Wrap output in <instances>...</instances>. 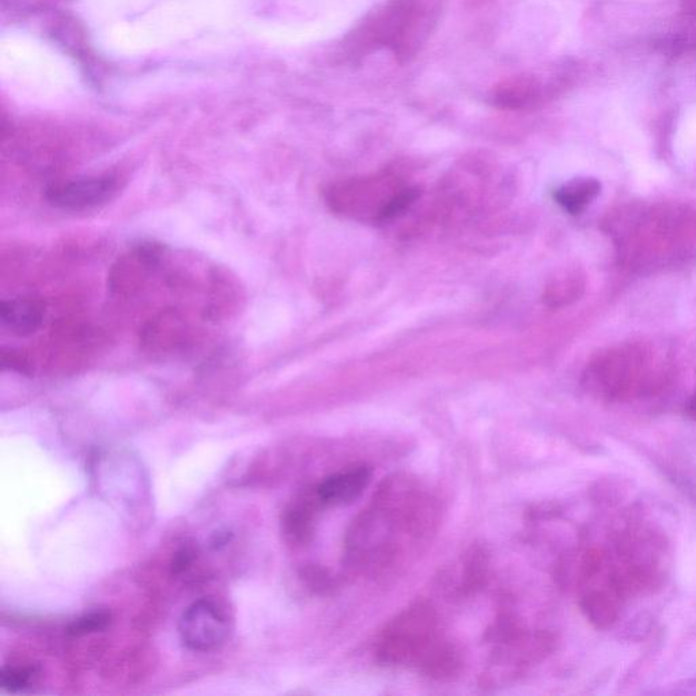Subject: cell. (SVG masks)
I'll return each mask as SVG.
<instances>
[{
  "label": "cell",
  "instance_id": "cell-1",
  "mask_svg": "<svg viewBox=\"0 0 696 696\" xmlns=\"http://www.w3.org/2000/svg\"><path fill=\"white\" fill-rule=\"evenodd\" d=\"M441 522V503L415 476L396 474L380 484L344 540V562L355 573L393 576L429 544Z\"/></svg>",
  "mask_w": 696,
  "mask_h": 696
},
{
  "label": "cell",
  "instance_id": "cell-2",
  "mask_svg": "<svg viewBox=\"0 0 696 696\" xmlns=\"http://www.w3.org/2000/svg\"><path fill=\"white\" fill-rule=\"evenodd\" d=\"M421 188L395 173L348 179L331 185L325 200L334 213L365 223H387L403 217L419 198Z\"/></svg>",
  "mask_w": 696,
  "mask_h": 696
},
{
  "label": "cell",
  "instance_id": "cell-3",
  "mask_svg": "<svg viewBox=\"0 0 696 696\" xmlns=\"http://www.w3.org/2000/svg\"><path fill=\"white\" fill-rule=\"evenodd\" d=\"M446 639L433 605L419 601L403 609L381 631L376 648L377 660L388 667L421 672Z\"/></svg>",
  "mask_w": 696,
  "mask_h": 696
},
{
  "label": "cell",
  "instance_id": "cell-4",
  "mask_svg": "<svg viewBox=\"0 0 696 696\" xmlns=\"http://www.w3.org/2000/svg\"><path fill=\"white\" fill-rule=\"evenodd\" d=\"M229 634L228 616L213 600L196 601L180 618L181 642L192 652H213L228 641Z\"/></svg>",
  "mask_w": 696,
  "mask_h": 696
},
{
  "label": "cell",
  "instance_id": "cell-5",
  "mask_svg": "<svg viewBox=\"0 0 696 696\" xmlns=\"http://www.w3.org/2000/svg\"><path fill=\"white\" fill-rule=\"evenodd\" d=\"M117 192V180L113 176L83 177L51 185L45 198L58 210L86 211L109 202Z\"/></svg>",
  "mask_w": 696,
  "mask_h": 696
},
{
  "label": "cell",
  "instance_id": "cell-6",
  "mask_svg": "<svg viewBox=\"0 0 696 696\" xmlns=\"http://www.w3.org/2000/svg\"><path fill=\"white\" fill-rule=\"evenodd\" d=\"M373 468L366 464L351 465L328 476L316 487V495L323 506H348L362 497L372 483Z\"/></svg>",
  "mask_w": 696,
  "mask_h": 696
},
{
  "label": "cell",
  "instance_id": "cell-7",
  "mask_svg": "<svg viewBox=\"0 0 696 696\" xmlns=\"http://www.w3.org/2000/svg\"><path fill=\"white\" fill-rule=\"evenodd\" d=\"M43 317L41 306L36 301L26 300V298L3 301L0 306V319L3 325L15 335L34 334L43 323Z\"/></svg>",
  "mask_w": 696,
  "mask_h": 696
},
{
  "label": "cell",
  "instance_id": "cell-8",
  "mask_svg": "<svg viewBox=\"0 0 696 696\" xmlns=\"http://www.w3.org/2000/svg\"><path fill=\"white\" fill-rule=\"evenodd\" d=\"M585 290V278L577 268H566L548 282L543 301L548 308L559 309L580 300Z\"/></svg>",
  "mask_w": 696,
  "mask_h": 696
},
{
  "label": "cell",
  "instance_id": "cell-9",
  "mask_svg": "<svg viewBox=\"0 0 696 696\" xmlns=\"http://www.w3.org/2000/svg\"><path fill=\"white\" fill-rule=\"evenodd\" d=\"M601 184L592 177H580L563 184L554 192L555 202L570 215H580L600 195Z\"/></svg>",
  "mask_w": 696,
  "mask_h": 696
},
{
  "label": "cell",
  "instance_id": "cell-10",
  "mask_svg": "<svg viewBox=\"0 0 696 696\" xmlns=\"http://www.w3.org/2000/svg\"><path fill=\"white\" fill-rule=\"evenodd\" d=\"M490 569V556L486 548L475 544L465 552L461 562L460 584L457 593L461 596H472L487 584Z\"/></svg>",
  "mask_w": 696,
  "mask_h": 696
},
{
  "label": "cell",
  "instance_id": "cell-11",
  "mask_svg": "<svg viewBox=\"0 0 696 696\" xmlns=\"http://www.w3.org/2000/svg\"><path fill=\"white\" fill-rule=\"evenodd\" d=\"M536 96V83L532 79L516 77L495 87L493 101L499 108L517 111L529 107Z\"/></svg>",
  "mask_w": 696,
  "mask_h": 696
},
{
  "label": "cell",
  "instance_id": "cell-12",
  "mask_svg": "<svg viewBox=\"0 0 696 696\" xmlns=\"http://www.w3.org/2000/svg\"><path fill=\"white\" fill-rule=\"evenodd\" d=\"M321 502L317 498L316 491L310 497L302 499L286 514L287 535L297 543H306L313 535L316 510L321 508Z\"/></svg>",
  "mask_w": 696,
  "mask_h": 696
},
{
  "label": "cell",
  "instance_id": "cell-13",
  "mask_svg": "<svg viewBox=\"0 0 696 696\" xmlns=\"http://www.w3.org/2000/svg\"><path fill=\"white\" fill-rule=\"evenodd\" d=\"M37 673L34 667H5L0 672V687L7 692L28 690Z\"/></svg>",
  "mask_w": 696,
  "mask_h": 696
},
{
  "label": "cell",
  "instance_id": "cell-14",
  "mask_svg": "<svg viewBox=\"0 0 696 696\" xmlns=\"http://www.w3.org/2000/svg\"><path fill=\"white\" fill-rule=\"evenodd\" d=\"M111 614L105 611L90 612L82 618L75 620L68 627V633L73 635H86L97 633V631H102L107 629L109 623H111Z\"/></svg>",
  "mask_w": 696,
  "mask_h": 696
},
{
  "label": "cell",
  "instance_id": "cell-15",
  "mask_svg": "<svg viewBox=\"0 0 696 696\" xmlns=\"http://www.w3.org/2000/svg\"><path fill=\"white\" fill-rule=\"evenodd\" d=\"M196 558V550L192 546H185L177 552L173 559V573L181 574L184 573L188 567H191Z\"/></svg>",
  "mask_w": 696,
  "mask_h": 696
},
{
  "label": "cell",
  "instance_id": "cell-16",
  "mask_svg": "<svg viewBox=\"0 0 696 696\" xmlns=\"http://www.w3.org/2000/svg\"><path fill=\"white\" fill-rule=\"evenodd\" d=\"M2 363L5 368L9 366L10 369L20 370V372H26V362L25 358L22 357L20 353H15V351H10L9 354L3 351Z\"/></svg>",
  "mask_w": 696,
  "mask_h": 696
},
{
  "label": "cell",
  "instance_id": "cell-17",
  "mask_svg": "<svg viewBox=\"0 0 696 696\" xmlns=\"http://www.w3.org/2000/svg\"><path fill=\"white\" fill-rule=\"evenodd\" d=\"M230 537H232V533L225 531H219L215 533L213 536V539H211V546L214 548H221L223 546H226L230 542Z\"/></svg>",
  "mask_w": 696,
  "mask_h": 696
},
{
  "label": "cell",
  "instance_id": "cell-18",
  "mask_svg": "<svg viewBox=\"0 0 696 696\" xmlns=\"http://www.w3.org/2000/svg\"><path fill=\"white\" fill-rule=\"evenodd\" d=\"M691 411L694 412V414L696 415V397L694 402H692L691 404Z\"/></svg>",
  "mask_w": 696,
  "mask_h": 696
}]
</instances>
